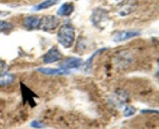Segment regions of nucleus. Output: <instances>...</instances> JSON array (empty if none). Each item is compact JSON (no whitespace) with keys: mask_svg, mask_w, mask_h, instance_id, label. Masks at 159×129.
I'll use <instances>...</instances> for the list:
<instances>
[{"mask_svg":"<svg viewBox=\"0 0 159 129\" xmlns=\"http://www.w3.org/2000/svg\"><path fill=\"white\" fill-rule=\"evenodd\" d=\"M75 37V35L74 27L70 24H65L61 26L57 34L58 43L66 49L72 46Z\"/></svg>","mask_w":159,"mask_h":129,"instance_id":"f257e3e1","label":"nucleus"},{"mask_svg":"<svg viewBox=\"0 0 159 129\" xmlns=\"http://www.w3.org/2000/svg\"><path fill=\"white\" fill-rule=\"evenodd\" d=\"M110 19L108 11L101 8L94 9L91 16V20L93 25L99 29H103L106 23Z\"/></svg>","mask_w":159,"mask_h":129,"instance_id":"f03ea898","label":"nucleus"},{"mask_svg":"<svg viewBox=\"0 0 159 129\" xmlns=\"http://www.w3.org/2000/svg\"><path fill=\"white\" fill-rule=\"evenodd\" d=\"M138 6V0H123L116 6V12L120 16H127L135 12Z\"/></svg>","mask_w":159,"mask_h":129,"instance_id":"7ed1b4c3","label":"nucleus"},{"mask_svg":"<svg viewBox=\"0 0 159 129\" xmlns=\"http://www.w3.org/2000/svg\"><path fill=\"white\" fill-rule=\"evenodd\" d=\"M60 24V20L54 15H44L40 19L38 29L48 32L54 30Z\"/></svg>","mask_w":159,"mask_h":129,"instance_id":"20e7f679","label":"nucleus"},{"mask_svg":"<svg viewBox=\"0 0 159 129\" xmlns=\"http://www.w3.org/2000/svg\"><path fill=\"white\" fill-rule=\"evenodd\" d=\"M61 58L62 54L59 51L58 48L57 46H53L43 56L42 60L46 64H50L59 61Z\"/></svg>","mask_w":159,"mask_h":129,"instance_id":"39448f33","label":"nucleus"},{"mask_svg":"<svg viewBox=\"0 0 159 129\" xmlns=\"http://www.w3.org/2000/svg\"><path fill=\"white\" fill-rule=\"evenodd\" d=\"M140 35H141V32H140V31L138 30L117 31L113 36V40L116 43H120V42L130 40V39L134 38V37H137Z\"/></svg>","mask_w":159,"mask_h":129,"instance_id":"423d86ee","label":"nucleus"},{"mask_svg":"<svg viewBox=\"0 0 159 129\" xmlns=\"http://www.w3.org/2000/svg\"><path fill=\"white\" fill-rule=\"evenodd\" d=\"M83 63V61L81 58L78 57H68L64 60L61 63L59 64V67L61 69L69 71L71 69H78L81 67Z\"/></svg>","mask_w":159,"mask_h":129,"instance_id":"0eeeda50","label":"nucleus"},{"mask_svg":"<svg viewBox=\"0 0 159 129\" xmlns=\"http://www.w3.org/2000/svg\"><path fill=\"white\" fill-rule=\"evenodd\" d=\"M37 71L41 74H46V75L51 76H59V75H65V74H69L70 72L68 71L63 69H56V68H46V67H40L37 69Z\"/></svg>","mask_w":159,"mask_h":129,"instance_id":"6e6552de","label":"nucleus"},{"mask_svg":"<svg viewBox=\"0 0 159 129\" xmlns=\"http://www.w3.org/2000/svg\"><path fill=\"white\" fill-rule=\"evenodd\" d=\"M39 22L40 19L37 18L35 15H29L25 17L23 19V25L27 29L32 30V29H38Z\"/></svg>","mask_w":159,"mask_h":129,"instance_id":"1a4fd4ad","label":"nucleus"},{"mask_svg":"<svg viewBox=\"0 0 159 129\" xmlns=\"http://www.w3.org/2000/svg\"><path fill=\"white\" fill-rule=\"evenodd\" d=\"M74 11V4L72 2H66L61 5L57 9V15L60 16H69Z\"/></svg>","mask_w":159,"mask_h":129,"instance_id":"9d476101","label":"nucleus"},{"mask_svg":"<svg viewBox=\"0 0 159 129\" xmlns=\"http://www.w3.org/2000/svg\"><path fill=\"white\" fill-rule=\"evenodd\" d=\"M15 80V76L9 73H1L0 74V88L9 86L12 84Z\"/></svg>","mask_w":159,"mask_h":129,"instance_id":"9b49d317","label":"nucleus"},{"mask_svg":"<svg viewBox=\"0 0 159 129\" xmlns=\"http://www.w3.org/2000/svg\"><path fill=\"white\" fill-rule=\"evenodd\" d=\"M104 49H99V50L96 51V52H95L94 54H93V55H92L91 57H90L89 58L88 60L85 62V63H84V67H83V69H84V71H85V72H86V73L91 72L92 68H93V60H94V58L96 57V56H97L99 53L102 52V51L104 50Z\"/></svg>","mask_w":159,"mask_h":129,"instance_id":"f8f14e48","label":"nucleus"},{"mask_svg":"<svg viewBox=\"0 0 159 129\" xmlns=\"http://www.w3.org/2000/svg\"><path fill=\"white\" fill-rule=\"evenodd\" d=\"M59 1H60V0H45L44 2H43L40 3L39 5L36 6L34 8V10L39 11L48 9V8H51V6L57 4Z\"/></svg>","mask_w":159,"mask_h":129,"instance_id":"ddd939ff","label":"nucleus"},{"mask_svg":"<svg viewBox=\"0 0 159 129\" xmlns=\"http://www.w3.org/2000/svg\"><path fill=\"white\" fill-rule=\"evenodd\" d=\"M12 29H13V25L12 23H9V22L0 20V32H10V31H12Z\"/></svg>","mask_w":159,"mask_h":129,"instance_id":"4468645a","label":"nucleus"},{"mask_svg":"<svg viewBox=\"0 0 159 129\" xmlns=\"http://www.w3.org/2000/svg\"><path fill=\"white\" fill-rule=\"evenodd\" d=\"M136 112V109H135L134 107L131 106V105H128V106H126L124 110V115L125 117H130V116L134 115Z\"/></svg>","mask_w":159,"mask_h":129,"instance_id":"2eb2a0df","label":"nucleus"},{"mask_svg":"<svg viewBox=\"0 0 159 129\" xmlns=\"http://www.w3.org/2000/svg\"><path fill=\"white\" fill-rule=\"evenodd\" d=\"M30 127H32L33 128H35V129H42L44 128V125H43L42 122H40V121H37V120H34L30 122Z\"/></svg>","mask_w":159,"mask_h":129,"instance_id":"dca6fc26","label":"nucleus"},{"mask_svg":"<svg viewBox=\"0 0 159 129\" xmlns=\"http://www.w3.org/2000/svg\"><path fill=\"white\" fill-rule=\"evenodd\" d=\"M9 14L8 12H4V11H2L0 10V16H4V15H6Z\"/></svg>","mask_w":159,"mask_h":129,"instance_id":"f3484780","label":"nucleus"}]
</instances>
